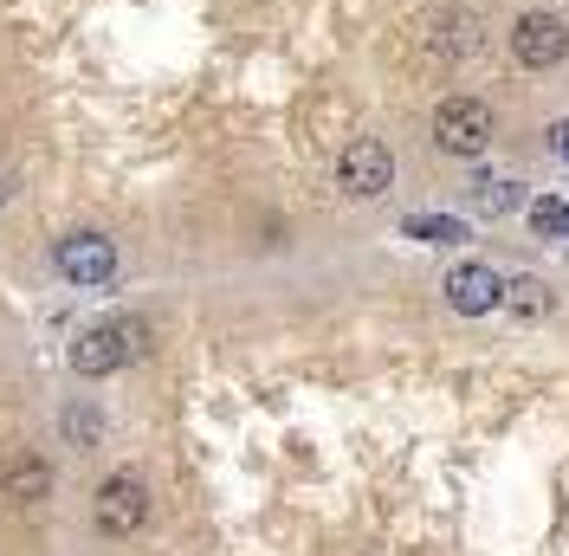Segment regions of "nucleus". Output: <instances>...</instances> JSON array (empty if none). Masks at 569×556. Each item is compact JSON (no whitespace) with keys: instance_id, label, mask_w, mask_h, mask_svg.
Listing matches in <instances>:
<instances>
[{"instance_id":"obj_1","label":"nucleus","mask_w":569,"mask_h":556,"mask_svg":"<svg viewBox=\"0 0 569 556\" xmlns=\"http://www.w3.org/2000/svg\"><path fill=\"white\" fill-rule=\"evenodd\" d=\"M142 349H149V324L142 317H110V324H91L71 344V369L78 376H110V369H130Z\"/></svg>"},{"instance_id":"obj_2","label":"nucleus","mask_w":569,"mask_h":556,"mask_svg":"<svg viewBox=\"0 0 569 556\" xmlns=\"http://www.w3.org/2000/svg\"><path fill=\"white\" fill-rule=\"evenodd\" d=\"M492 105L486 98H447V105L433 110V142L447 149V156H460V162H472V156H486L492 149Z\"/></svg>"},{"instance_id":"obj_3","label":"nucleus","mask_w":569,"mask_h":556,"mask_svg":"<svg viewBox=\"0 0 569 556\" xmlns=\"http://www.w3.org/2000/svg\"><path fill=\"white\" fill-rule=\"evenodd\" d=\"M415 33H421L427 59H472V52L486 46V27H479L472 7H433V13L415 20Z\"/></svg>"},{"instance_id":"obj_4","label":"nucleus","mask_w":569,"mask_h":556,"mask_svg":"<svg viewBox=\"0 0 569 556\" xmlns=\"http://www.w3.org/2000/svg\"><path fill=\"white\" fill-rule=\"evenodd\" d=\"M91 518L104 537H137L142 518H149V486H142L137 473H110L98 498H91Z\"/></svg>"},{"instance_id":"obj_5","label":"nucleus","mask_w":569,"mask_h":556,"mask_svg":"<svg viewBox=\"0 0 569 556\" xmlns=\"http://www.w3.org/2000/svg\"><path fill=\"white\" fill-rule=\"evenodd\" d=\"M337 181H343V195L350 201H376V195H389L395 181V156L382 137H356L343 149V162H337Z\"/></svg>"},{"instance_id":"obj_6","label":"nucleus","mask_w":569,"mask_h":556,"mask_svg":"<svg viewBox=\"0 0 569 556\" xmlns=\"http://www.w3.org/2000/svg\"><path fill=\"white\" fill-rule=\"evenodd\" d=\"M511 59L525 71H550L569 59V27L557 13H518V27H511Z\"/></svg>"},{"instance_id":"obj_7","label":"nucleus","mask_w":569,"mask_h":556,"mask_svg":"<svg viewBox=\"0 0 569 556\" xmlns=\"http://www.w3.org/2000/svg\"><path fill=\"white\" fill-rule=\"evenodd\" d=\"M440 291H447V305H453L460 317H486V311H498V305H505V278H498L486 259H466V266H453Z\"/></svg>"},{"instance_id":"obj_8","label":"nucleus","mask_w":569,"mask_h":556,"mask_svg":"<svg viewBox=\"0 0 569 556\" xmlns=\"http://www.w3.org/2000/svg\"><path fill=\"white\" fill-rule=\"evenodd\" d=\"M59 272H66L71 285H104V278L117 272V246H110L104 234H66V240H59Z\"/></svg>"},{"instance_id":"obj_9","label":"nucleus","mask_w":569,"mask_h":556,"mask_svg":"<svg viewBox=\"0 0 569 556\" xmlns=\"http://www.w3.org/2000/svg\"><path fill=\"white\" fill-rule=\"evenodd\" d=\"M0 492H7V505H20V512L46 505V492H52V459H46V453H13L7 473H0Z\"/></svg>"},{"instance_id":"obj_10","label":"nucleus","mask_w":569,"mask_h":556,"mask_svg":"<svg viewBox=\"0 0 569 556\" xmlns=\"http://www.w3.org/2000/svg\"><path fill=\"white\" fill-rule=\"evenodd\" d=\"M466 195H472V208L486 214V220H505V214L525 208V188H518L511 175H472V188H466Z\"/></svg>"},{"instance_id":"obj_11","label":"nucleus","mask_w":569,"mask_h":556,"mask_svg":"<svg viewBox=\"0 0 569 556\" xmlns=\"http://www.w3.org/2000/svg\"><path fill=\"white\" fill-rule=\"evenodd\" d=\"M550 305H557V298H550V285H543V278H505V311L511 317H525V324H537V317H550Z\"/></svg>"},{"instance_id":"obj_12","label":"nucleus","mask_w":569,"mask_h":556,"mask_svg":"<svg viewBox=\"0 0 569 556\" xmlns=\"http://www.w3.org/2000/svg\"><path fill=\"white\" fill-rule=\"evenodd\" d=\"M401 234H408V240H427V246H460L466 240V227L460 220H447V214H408Z\"/></svg>"},{"instance_id":"obj_13","label":"nucleus","mask_w":569,"mask_h":556,"mask_svg":"<svg viewBox=\"0 0 569 556\" xmlns=\"http://www.w3.org/2000/svg\"><path fill=\"white\" fill-rule=\"evenodd\" d=\"M531 234H537V240H569V201L537 195V201H531Z\"/></svg>"},{"instance_id":"obj_14","label":"nucleus","mask_w":569,"mask_h":556,"mask_svg":"<svg viewBox=\"0 0 569 556\" xmlns=\"http://www.w3.org/2000/svg\"><path fill=\"white\" fill-rule=\"evenodd\" d=\"M66 427L78 434V440H84V434H98V415H84V408H71V415H66Z\"/></svg>"},{"instance_id":"obj_15","label":"nucleus","mask_w":569,"mask_h":556,"mask_svg":"<svg viewBox=\"0 0 569 556\" xmlns=\"http://www.w3.org/2000/svg\"><path fill=\"white\" fill-rule=\"evenodd\" d=\"M550 149H557V162H569V117L563 123H550Z\"/></svg>"},{"instance_id":"obj_16","label":"nucleus","mask_w":569,"mask_h":556,"mask_svg":"<svg viewBox=\"0 0 569 556\" xmlns=\"http://www.w3.org/2000/svg\"><path fill=\"white\" fill-rule=\"evenodd\" d=\"M0 201H7V181H0Z\"/></svg>"}]
</instances>
